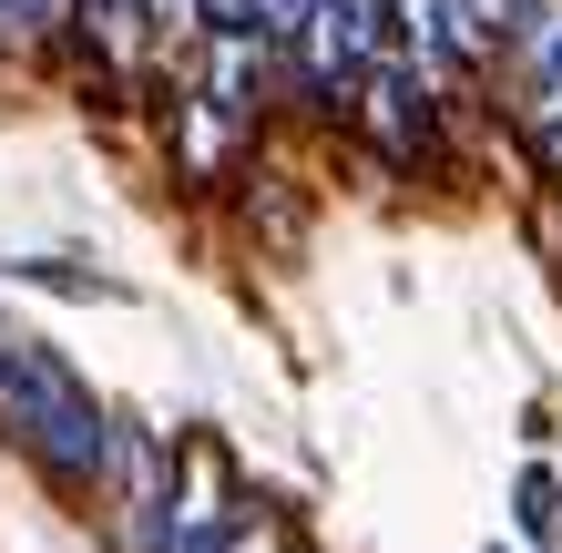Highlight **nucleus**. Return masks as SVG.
<instances>
[{"instance_id":"nucleus-1","label":"nucleus","mask_w":562,"mask_h":553,"mask_svg":"<svg viewBox=\"0 0 562 553\" xmlns=\"http://www.w3.org/2000/svg\"><path fill=\"white\" fill-rule=\"evenodd\" d=\"M0 431H11L31 462H52L61 482H82L103 462V400L72 379V360H52L42 339L0 329Z\"/></svg>"},{"instance_id":"nucleus-2","label":"nucleus","mask_w":562,"mask_h":553,"mask_svg":"<svg viewBox=\"0 0 562 553\" xmlns=\"http://www.w3.org/2000/svg\"><path fill=\"white\" fill-rule=\"evenodd\" d=\"M512 512H521V533H532V543H552V523H562V482H552V472H521Z\"/></svg>"},{"instance_id":"nucleus-3","label":"nucleus","mask_w":562,"mask_h":553,"mask_svg":"<svg viewBox=\"0 0 562 553\" xmlns=\"http://www.w3.org/2000/svg\"><path fill=\"white\" fill-rule=\"evenodd\" d=\"M11 277H31V287H61V298H103V308L123 298V287H113V277H82V267H52V256H21V267H11Z\"/></svg>"}]
</instances>
